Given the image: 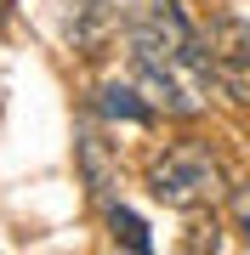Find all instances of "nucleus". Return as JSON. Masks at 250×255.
<instances>
[{"instance_id": "f257e3e1", "label": "nucleus", "mask_w": 250, "mask_h": 255, "mask_svg": "<svg viewBox=\"0 0 250 255\" xmlns=\"http://www.w3.org/2000/svg\"><path fill=\"white\" fill-rule=\"evenodd\" d=\"M148 193L171 210H199V204H216L228 193V176H222V159L211 153L205 142H171L165 153L148 164Z\"/></svg>"}, {"instance_id": "f03ea898", "label": "nucleus", "mask_w": 250, "mask_h": 255, "mask_svg": "<svg viewBox=\"0 0 250 255\" xmlns=\"http://www.w3.org/2000/svg\"><path fill=\"white\" fill-rule=\"evenodd\" d=\"M205 46H211L216 85H222L233 102H250V23L245 17H216L211 34H205Z\"/></svg>"}, {"instance_id": "7ed1b4c3", "label": "nucleus", "mask_w": 250, "mask_h": 255, "mask_svg": "<svg viewBox=\"0 0 250 255\" xmlns=\"http://www.w3.org/2000/svg\"><path fill=\"white\" fill-rule=\"evenodd\" d=\"M80 176H85V193H91V204L108 210L114 204V187H120V159H114L108 136H102L97 119H80Z\"/></svg>"}, {"instance_id": "20e7f679", "label": "nucleus", "mask_w": 250, "mask_h": 255, "mask_svg": "<svg viewBox=\"0 0 250 255\" xmlns=\"http://www.w3.org/2000/svg\"><path fill=\"white\" fill-rule=\"evenodd\" d=\"M120 28V6L114 0H63V40L74 51H102L108 34Z\"/></svg>"}, {"instance_id": "39448f33", "label": "nucleus", "mask_w": 250, "mask_h": 255, "mask_svg": "<svg viewBox=\"0 0 250 255\" xmlns=\"http://www.w3.org/2000/svg\"><path fill=\"white\" fill-rule=\"evenodd\" d=\"M97 114L102 119H125V125H148L154 119V102L137 91V85H120V80H108L97 91Z\"/></svg>"}, {"instance_id": "423d86ee", "label": "nucleus", "mask_w": 250, "mask_h": 255, "mask_svg": "<svg viewBox=\"0 0 250 255\" xmlns=\"http://www.w3.org/2000/svg\"><path fill=\"white\" fill-rule=\"evenodd\" d=\"M108 227H114V238H120L125 250H137V255H148V250H154V238H148V221H142L137 210H125V204H108Z\"/></svg>"}, {"instance_id": "0eeeda50", "label": "nucleus", "mask_w": 250, "mask_h": 255, "mask_svg": "<svg viewBox=\"0 0 250 255\" xmlns=\"http://www.w3.org/2000/svg\"><path fill=\"white\" fill-rule=\"evenodd\" d=\"M228 210H233V221H239V233H245V244H250V182H245V187H233Z\"/></svg>"}]
</instances>
